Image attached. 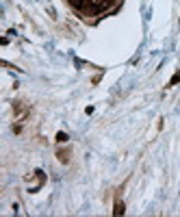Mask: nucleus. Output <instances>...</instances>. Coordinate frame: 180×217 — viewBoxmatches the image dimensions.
<instances>
[{
  "label": "nucleus",
  "mask_w": 180,
  "mask_h": 217,
  "mask_svg": "<svg viewBox=\"0 0 180 217\" xmlns=\"http://www.w3.org/2000/svg\"><path fill=\"white\" fill-rule=\"evenodd\" d=\"M176 83H180V72H178V74H174V76H172V80H169V87H174Z\"/></svg>",
  "instance_id": "4"
},
{
  "label": "nucleus",
  "mask_w": 180,
  "mask_h": 217,
  "mask_svg": "<svg viewBox=\"0 0 180 217\" xmlns=\"http://www.w3.org/2000/svg\"><path fill=\"white\" fill-rule=\"evenodd\" d=\"M59 161H61V163H67V161H69V159H67V152H65V150H61V152H59Z\"/></svg>",
  "instance_id": "3"
},
{
  "label": "nucleus",
  "mask_w": 180,
  "mask_h": 217,
  "mask_svg": "<svg viewBox=\"0 0 180 217\" xmlns=\"http://www.w3.org/2000/svg\"><path fill=\"white\" fill-rule=\"evenodd\" d=\"M113 215H124V204H122V202H117V204H115Z\"/></svg>",
  "instance_id": "1"
},
{
  "label": "nucleus",
  "mask_w": 180,
  "mask_h": 217,
  "mask_svg": "<svg viewBox=\"0 0 180 217\" xmlns=\"http://www.w3.org/2000/svg\"><path fill=\"white\" fill-rule=\"evenodd\" d=\"M13 132H15V135H17V132H22V126H20V124H15V126H13Z\"/></svg>",
  "instance_id": "5"
},
{
  "label": "nucleus",
  "mask_w": 180,
  "mask_h": 217,
  "mask_svg": "<svg viewBox=\"0 0 180 217\" xmlns=\"http://www.w3.org/2000/svg\"><path fill=\"white\" fill-rule=\"evenodd\" d=\"M57 141H59V143H65V141H67V135H65V132H57Z\"/></svg>",
  "instance_id": "2"
}]
</instances>
